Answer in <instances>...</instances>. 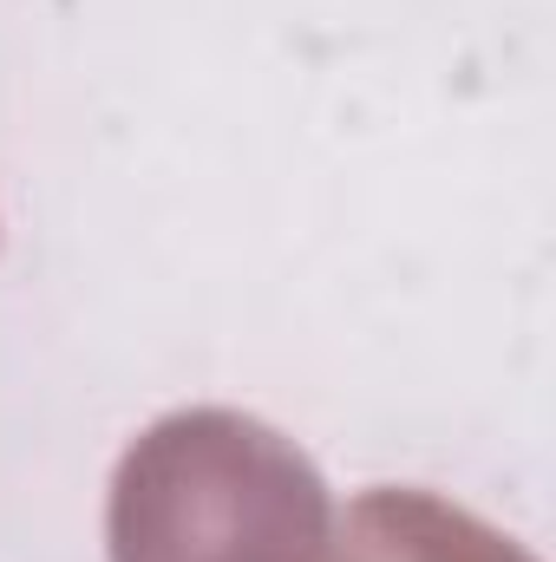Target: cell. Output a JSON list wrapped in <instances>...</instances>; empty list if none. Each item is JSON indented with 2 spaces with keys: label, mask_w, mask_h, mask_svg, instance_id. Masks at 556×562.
Returning <instances> with one entry per match:
<instances>
[{
  "label": "cell",
  "mask_w": 556,
  "mask_h": 562,
  "mask_svg": "<svg viewBox=\"0 0 556 562\" xmlns=\"http://www.w3.org/2000/svg\"><path fill=\"white\" fill-rule=\"evenodd\" d=\"M119 562H321V477L236 413L164 419L119 471Z\"/></svg>",
  "instance_id": "obj_1"
}]
</instances>
